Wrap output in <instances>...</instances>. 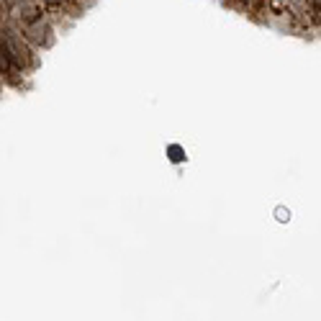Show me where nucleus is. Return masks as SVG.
<instances>
[{
	"label": "nucleus",
	"instance_id": "obj_1",
	"mask_svg": "<svg viewBox=\"0 0 321 321\" xmlns=\"http://www.w3.org/2000/svg\"><path fill=\"white\" fill-rule=\"evenodd\" d=\"M26 36H29V41H34V44H44V47L52 44V29H49L47 24H41V21L26 24Z\"/></svg>",
	"mask_w": 321,
	"mask_h": 321
},
{
	"label": "nucleus",
	"instance_id": "obj_2",
	"mask_svg": "<svg viewBox=\"0 0 321 321\" xmlns=\"http://www.w3.org/2000/svg\"><path fill=\"white\" fill-rule=\"evenodd\" d=\"M11 3H13V0H0V6H6V8H8Z\"/></svg>",
	"mask_w": 321,
	"mask_h": 321
},
{
	"label": "nucleus",
	"instance_id": "obj_3",
	"mask_svg": "<svg viewBox=\"0 0 321 321\" xmlns=\"http://www.w3.org/2000/svg\"><path fill=\"white\" fill-rule=\"evenodd\" d=\"M316 3H321V0H316Z\"/></svg>",
	"mask_w": 321,
	"mask_h": 321
}]
</instances>
